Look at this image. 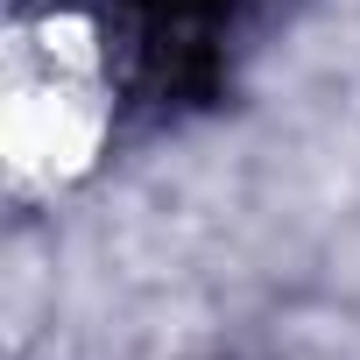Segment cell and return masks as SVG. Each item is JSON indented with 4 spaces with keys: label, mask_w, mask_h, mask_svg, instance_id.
I'll return each instance as SVG.
<instances>
[{
    "label": "cell",
    "mask_w": 360,
    "mask_h": 360,
    "mask_svg": "<svg viewBox=\"0 0 360 360\" xmlns=\"http://www.w3.org/2000/svg\"><path fill=\"white\" fill-rule=\"evenodd\" d=\"M141 8H148L155 22H198V15L219 8V0H141Z\"/></svg>",
    "instance_id": "cell-1"
}]
</instances>
